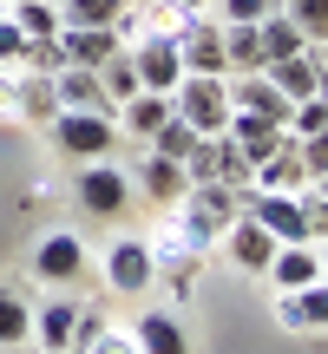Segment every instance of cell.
Listing matches in <instances>:
<instances>
[{
  "label": "cell",
  "instance_id": "1",
  "mask_svg": "<svg viewBox=\"0 0 328 354\" xmlns=\"http://www.w3.org/2000/svg\"><path fill=\"white\" fill-rule=\"evenodd\" d=\"M171 118H184L197 138H217V131L230 125V92L217 73H184L171 86Z\"/></svg>",
  "mask_w": 328,
  "mask_h": 354
},
{
  "label": "cell",
  "instance_id": "2",
  "mask_svg": "<svg viewBox=\"0 0 328 354\" xmlns=\"http://www.w3.org/2000/svg\"><path fill=\"white\" fill-rule=\"evenodd\" d=\"M73 197H79V210H86V216H125L138 190H131V171L125 165L92 158V165H79V177H73Z\"/></svg>",
  "mask_w": 328,
  "mask_h": 354
},
{
  "label": "cell",
  "instance_id": "3",
  "mask_svg": "<svg viewBox=\"0 0 328 354\" xmlns=\"http://www.w3.org/2000/svg\"><path fill=\"white\" fill-rule=\"evenodd\" d=\"M46 131H53V145H60L73 165H92V158H112V151H118L112 112H60Z\"/></svg>",
  "mask_w": 328,
  "mask_h": 354
},
{
  "label": "cell",
  "instance_id": "4",
  "mask_svg": "<svg viewBox=\"0 0 328 354\" xmlns=\"http://www.w3.org/2000/svg\"><path fill=\"white\" fill-rule=\"evenodd\" d=\"M92 269L86 243H79V230H46L33 250V282H53V289H73L79 276Z\"/></svg>",
  "mask_w": 328,
  "mask_h": 354
},
{
  "label": "cell",
  "instance_id": "5",
  "mask_svg": "<svg viewBox=\"0 0 328 354\" xmlns=\"http://www.w3.org/2000/svg\"><path fill=\"white\" fill-rule=\"evenodd\" d=\"M177 39V59H184V73H217L224 79V20H203V13H184V20L171 26Z\"/></svg>",
  "mask_w": 328,
  "mask_h": 354
},
{
  "label": "cell",
  "instance_id": "6",
  "mask_svg": "<svg viewBox=\"0 0 328 354\" xmlns=\"http://www.w3.org/2000/svg\"><path fill=\"white\" fill-rule=\"evenodd\" d=\"M184 177L190 184H230V190H250V165L237 158V145L217 131V138H197L184 158Z\"/></svg>",
  "mask_w": 328,
  "mask_h": 354
},
{
  "label": "cell",
  "instance_id": "7",
  "mask_svg": "<svg viewBox=\"0 0 328 354\" xmlns=\"http://www.w3.org/2000/svg\"><path fill=\"white\" fill-rule=\"evenodd\" d=\"M131 53V73H138V92H171L177 79H184V59H177V39L171 33H145Z\"/></svg>",
  "mask_w": 328,
  "mask_h": 354
},
{
  "label": "cell",
  "instance_id": "8",
  "mask_svg": "<svg viewBox=\"0 0 328 354\" xmlns=\"http://www.w3.org/2000/svg\"><path fill=\"white\" fill-rule=\"evenodd\" d=\"M217 250H224L230 256V263H237L243 269V276H263V269H269V256H276V236H269V230L263 223H256V216H230V230H224V243H217Z\"/></svg>",
  "mask_w": 328,
  "mask_h": 354
},
{
  "label": "cell",
  "instance_id": "9",
  "mask_svg": "<svg viewBox=\"0 0 328 354\" xmlns=\"http://www.w3.org/2000/svg\"><path fill=\"white\" fill-rule=\"evenodd\" d=\"M105 282H112L118 295H145L158 282L152 269V250H145V236H118L112 250H105Z\"/></svg>",
  "mask_w": 328,
  "mask_h": 354
},
{
  "label": "cell",
  "instance_id": "10",
  "mask_svg": "<svg viewBox=\"0 0 328 354\" xmlns=\"http://www.w3.org/2000/svg\"><path fill=\"white\" fill-rule=\"evenodd\" d=\"M276 322H282V335H322L328 328V289L322 282L276 289Z\"/></svg>",
  "mask_w": 328,
  "mask_h": 354
},
{
  "label": "cell",
  "instance_id": "11",
  "mask_svg": "<svg viewBox=\"0 0 328 354\" xmlns=\"http://www.w3.org/2000/svg\"><path fill=\"white\" fill-rule=\"evenodd\" d=\"M79 335V302L73 295H53V302L33 308V354H73Z\"/></svg>",
  "mask_w": 328,
  "mask_h": 354
},
{
  "label": "cell",
  "instance_id": "12",
  "mask_svg": "<svg viewBox=\"0 0 328 354\" xmlns=\"http://www.w3.org/2000/svg\"><path fill=\"white\" fill-rule=\"evenodd\" d=\"M263 73H269V86H276L289 105L295 99H316V92H322V46H302V53H289V59H269Z\"/></svg>",
  "mask_w": 328,
  "mask_h": 354
},
{
  "label": "cell",
  "instance_id": "13",
  "mask_svg": "<svg viewBox=\"0 0 328 354\" xmlns=\"http://www.w3.org/2000/svg\"><path fill=\"white\" fill-rule=\"evenodd\" d=\"M131 190H145V203H164L171 210L177 197L190 190V177L177 158H158V151H138V171H131Z\"/></svg>",
  "mask_w": 328,
  "mask_h": 354
},
{
  "label": "cell",
  "instance_id": "14",
  "mask_svg": "<svg viewBox=\"0 0 328 354\" xmlns=\"http://www.w3.org/2000/svg\"><path fill=\"white\" fill-rule=\"evenodd\" d=\"M276 289H302V282H322L328 263H322V243H276V256H269L263 269Z\"/></svg>",
  "mask_w": 328,
  "mask_h": 354
},
{
  "label": "cell",
  "instance_id": "15",
  "mask_svg": "<svg viewBox=\"0 0 328 354\" xmlns=\"http://www.w3.org/2000/svg\"><path fill=\"white\" fill-rule=\"evenodd\" d=\"M131 342H138V354H190V335L171 308H145L131 322Z\"/></svg>",
  "mask_w": 328,
  "mask_h": 354
},
{
  "label": "cell",
  "instance_id": "16",
  "mask_svg": "<svg viewBox=\"0 0 328 354\" xmlns=\"http://www.w3.org/2000/svg\"><path fill=\"white\" fill-rule=\"evenodd\" d=\"M164 118H171V92H131L125 105H112V125H118V138L131 131L138 145L152 138V131L164 125Z\"/></svg>",
  "mask_w": 328,
  "mask_h": 354
},
{
  "label": "cell",
  "instance_id": "17",
  "mask_svg": "<svg viewBox=\"0 0 328 354\" xmlns=\"http://www.w3.org/2000/svg\"><path fill=\"white\" fill-rule=\"evenodd\" d=\"M60 53H66V66H105L118 53V39H112V26H60Z\"/></svg>",
  "mask_w": 328,
  "mask_h": 354
},
{
  "label": "cell",
  "instance_id": "18",
  "mask_svg": "<svg viewBox=\"0 0 328 354\" xmlns=\"http://www.w3.org/2000/svg\"><path fill=\"white\" fill-rule=\"evenodd\" d=\"M53 99H60V112H112V105L99 99V79H92L86 66H66V73H53Z\"/></svg>",
  "mask_w": 328,
  "mask_h": 354
},
{
  "label": "cell",
  "instance_id": "19",
  "mask_svg": "<svg viewBox=\"0 0 328 354\" xmlns=\"http://www.w3.org/2000/svg\"><path fill=\"white\" fill-rule=\"evenodd\" d=\"M0 348H33V302L7 282H0Z\"/></svg>",
  "mask_w": 328,
  "mask_h": 354
},
{
  "label": "cell",
  "instance_id": "20",
  "mask_svg": "<svg viewBox=\"0 0 328 354\" xmlns=\"http://www.w3.org/2000/svg\"><path fill=\"white\" fill-rule=\"evenodd\" d=\"M13 118H33V125H53V118H60V99H53V79H46V73H20Z\"/></svg>",
  "mask_w": 328,
  "mask_h": 354
},
{
  "label": "cell",
  "instance_id": "21",
  "mask_svg": "<svg viewBox=\"0 0 328 354\" xmlns=\"http://www.w3.org/2000/svg\"><path fill=\"white\" fill-rule=\"evenodd\" d=\"M7 20L13 26H20V33L26 39H53V33H60V0H7Z\"/></svg>",
  "mask_w": 328,
  "mask_h": 354
},
{
  "label": "cell",
  "instance_id": "22",
  "mask_svg": "<svg viewBox=\"0 0 328 354\" xmlns=\"http://www.w3.org/2000/svg\"><path fill=\"white\" fill-rule=\"evenodd\" d=\"M256 46H263V66H269V59H289V53H302L309 39L295 33V26L282 20V7H276V13H263V20H256Z\"/></svg>",
  "mask_w": 328,
  "mask_h": 354
},
{
  "label": "cell",
  "instance_id": "23",
  "mask_svg": "<svg viewBox=\"0 0 328 354\" xmlns=\"http://www.w3.org/2000/svg\"><path fill=\"white\" fill-rule=\"evenodd\" d=\"M92 79H99V99H105V105H125L131 92H138V73H131V53H125V46H118L105 66H92Z\"/></svg>",
  "mask_w": 328,
  "mask_h": 354
},
{
  "label": "cell",
  "instance_id": "24",
  "mask_svg": "<svg viewBox=\"0 0 328 354\" xmlns=\"http://www.w3.org/2000/svg\"><path fill=\"white\" fill-rule=\"evenodd\" d=\"M282 20H289L309 46H322V39H328V0H289V7H282Z\"/></svg>",
  "mask_w": 328,
  "mask_h": 354
},
{
  "label": "cell",
  "instance_id": "25",
  "mask_svg": "<svg viewBox=\"0 0 328 354\" xmlns=\"http://www.w3.org/2000/svg\"><path fill=\"white\" fill-rule=\"evenodd\" d=\"M190 145H197V131H190L184 118H164V125L152 131V138H145V151H158V158H177V165H184V158H190Z\"/></svg>",
  "mask_w": 328,
  "mask_h": 354
},
{
  "label": "cell",
  "instance_id": "26",
  "mask_svg": "<svg viewBox=\"0 0 328 354\" xmlns=\"http://www.w3.org/2000/svg\"><path fill=\"white\" fill-rule=\"evenodd\" d=\"M282 131H289V138H328V105H322V92H316V99H295Z\"/></svg>",
  "mask_w": 328,
  "mask_h": 354
},
{
  "label": "cell",
  "instance_id": "27",
  "mask_svg": "<svg viewBox=\"0 0 328 354\" xmlns=\"http://www.w3.org/2000/svg\"><path fill=\"white\" fill-rule=\"evenodd\" d=\"M125 0H60V20L66 26H112Z\"/></svg>",
  "mask_w": 328,
  "mask_h": 354
},
{
  "label": "cell",
  "instance_id": "28",
  "mask_svg": "<svg viewBox=\"0 0 328 354\" xmlns=\"http://www.w3.org/2000/svg\"><path fill=\"white\" fill-rule=\"evenodd\" d=\"M79 354H138V342H131V328H112V322H105V328L92 335Z\"/></svg>",
  "mask_w": 328,
  "mask_h": 354
},
{
  "label": "cell",
  "instance_id": "29",
  "mask_svg": "<svg viewBox=\"0 0 328 354\" xmlns=\"http://www.w3.org/2000/svg\"><path fill=\"white\" fill-rule=\"evenodd\" d=\"M20 53H26V33L13 20H0V66H20Z\"/></svg>",
  "mask_w": 328,
  "mask_h": 354
},
{
  "label": "cell",
  "instance_id": "30",
  "mask_svg": "<svg viewBox=\"0 0 328 354\" xmlns=\"http://www.w3.org/2000/svg\"><path fill=\"white\" fill-rule=\"evenodd\" d=\"M276 13V0H224V20H263Z\"/></svg>",
  "mask_w": 328,
  "mask_h": 354
},
{
  "label": "cell",
  "instance_id": "31",
  "mask_svg": "<svg viewBox=\"0 0 328 354\" xmlns=\"http://www.w3.org/2000/svg\"><path fill=\"white\" fill-rule=\"evenodd\" d=\"M13 99H20V66H0V112H13Z\"/></svg>",
  "mask_w": 328,
  "mask_h": 354
},
{
  "label": "cell",
  "instance_id": "32",
  "mask_svg": "<svg viewBox=\"0 0 328 354\" xmlns=\"http://www.w3.org/2000/svg\"><path fill=\"white\" fill-rule=\"evenodd\" d=\"M164 7H177V13H203L210 0H164Z\"/></svg>",
  "mask_w": 328,
  "mask_h": 354
},
{
  "label": "cell",
  "instance_id": "33",
  "mask_svg": "<svg viewBox=\"0 0 328 354\" xmlns=\"http://www.w3.org/2000/svg\"><path fill=\"white\" fill-rule=\"evenodd\" d=\"M0 354H33V348H0Z\"/></svg>",
  "mask_w": 328,
  "mask_h": 354
},
{
  "label": "cell",
  "instance_id": "34",
  "mask_svg": "<svg viewBox=\"0 0 328 354\" xmlns=\"http://www.w3.org/2000/svg\"><path fill=\"white\" fill-rule=\"evenodd\" d=\"M0 20H7V0H0Z\"/></svg>",
  "mask_w": 328,
  "mask_h": 354
}]
</instances>
